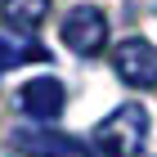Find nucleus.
Instances as JSON below:
<instances>
[{"mask_svg":"<svg viewBox=\"0 0 157 157\" xmlns=\"http://www.w3.org/2000/svg\"><path fill=\"white\" fill-rule=\"evenodd\" d=\"M0 18L18 36H36L49 18V0H0Z\"/></svg>","mask_w":157,"mask_h":157,"instance_id":"nucleus-5","label":"nucleus"},{"mask_svg":"<svg viewBox=\"0 0 157 157\" xmlns=\"http://www.w3.org/2000/svg\"><path fill=\"white\" fill-rule=\"evenodd\" d=\"M40 59H49V54L36 45V40H5L0 36V72H9V67H18V63H40Z\"/></svg>","mask_w":157,"mask_h":157,"instance_id":"nucleus-6","label":"nucleus"},{"mask_svg":"<svg viewBox=\"0 0 157 157\" xmlns=\"http://www.w3.org/2000/svg\"><path fill=\"white\" fill-rule=\"evenodd\" d=\"M59 157H85V153H59Z\"/></svg>","mask_w":157,"mask_h":157,"instance_id":"nucleus-7","label":"nucleus"},{"mask_svg":"<svg viewBox=\"0 0 157 157\" xmlns=\"http://www.w3.org/2000/svg\"><path fill=\"white\" fill-rule=\"evenodd\" d=\"M63 103H67V90L59 76H36V81L18 85V108L32 121H54L63 112Z\"/></svg>","mask_w":157,"mask_h":157,"instance_id":"nucleus-4","label":"nucleus"},{"mask_svg":"<svg viewBox=\"0 0 157 157\" xmlns=\"http://www.w3.org/2000/svg\"><path fill=\"white\" fill-rule=\"evenodd\" d=\"M90 144L103 157H135L148 144V108L144 103H121V108H112L108 117L94 126Z\"/></svg>","mask_w":157,"mask_h":157,"instance_id":"nucleus-1","label":"nucleus"},{"mask_svg":"<svg viewBox=\"0 0 157 157\" xmlns=\"http://www.w3.org/2000/svg\"><path fill=\"white\" fill-rule=\"evenodd\" d=\"M59 40L72 54H99V49L108 45V18H103V9H94V5H76V9H67V18L59 23Z\"/></svg>","mask_w":157,"mask_h":157,"instance_id":"nucleus-2","label":"nucleus"},{"mask_svg":"<svg viewBox=\"0 0 157 157\" xmlns=\"http://www.w3.org/2000/svg\"><path fill=\"white\" fill-rule=\"evenodd\" d=\"M112 67H117V76H121L126 85H135V90H153V85H157V49L148 45V40L130 36V40L117 45Z\"/></svg>","mask_w":157,"mask_h":157,"instance_id":"nucleus-3","label":"nucleus"}]
</instances>
